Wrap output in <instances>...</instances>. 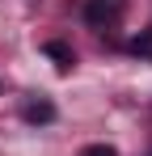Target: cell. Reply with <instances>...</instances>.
I'll return each instance as SVG.
<instances>
[{"instance_id": "5b68a950", "label": "cell", "mask_w": 152, "mask_h": 156, "mask_svg": "<svg viewBox=\"0 0 152 156\" xmlns=\"http://www.w3.org/2000/svg\"><path fill=\"white\" fill-rule=\"evenodd\" d=\"M80 156H118L114 144H89V148H80Z\"/></svg>"}, {"instance_id": "3957f363", "label": "cell", "mask_w": 152, "mask_h": 156, "mask_svg": "<svg viewBox=\"0 0 152 156\" xmlns=\"http://www.w3.org/2000/svg\"><path fill=\"white\" fill-rule=\"evenodd\" d=\"M42 51L55 59V68L59 72H68V68H76V51L68 47V42H59V38H51V42H42Z\"/></svg>"}, {"instance_id": "277c9868", "label": "cell", "mask_w": 152, "mask_h": 156, "mask_svg": "<svg viewBox=\"0 0 152 156\" xmlns=\"http://www.w3.org/2000/svg\"><path fill=\"white\" fill-rule=\"evenodd\" d=\"M127 51H131V55H139V59H152V30H139V34L127 42Z\"/></svg>"}, {"instance_id": "6da1fadb", "label": "cell", "mask_w": 152, "mask_h": 156, "mask_svg": "<svg viewBox=\"0 0 152 156\" xmlns=\"http://www.w3.org/2000/svg\"><path fill=\"white\" fill-rule=\"evenodd\" d=\"M127 13V0H85V21L93 30H114Z\"/></svg>"}, {"instance_id": "7a4b0ae2", "label": "cell", "mask_w": 152, "mask_h": 156, "mask_svg": "<svg viewBox=\"0 0 152 156\" xmlns=\"http://www.w3.org/2000/svg\"><path fill=\"white\" fill-rule=\"evenodd\" d=\"M21 118L30 122V127H47V122H55V101H47V97H30V101L21 105Z\"/></svg>"}]
</instances>
